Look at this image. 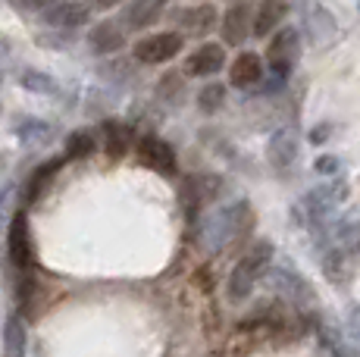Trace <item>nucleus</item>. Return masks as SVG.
<instances>
[{"instance_id": "f257e3e1", "label": "nucleus", "mask_w": 360, "mask_h": 357, "mask_svg": "<svg viewBox=\"0 0 360 357\" xmlns=\"http://www.w3.org/2000/svg\"><path fill=\"white\" fill-rule=\"evenodd\" d=\"M248 226H251V207H248V201H235L229 207H219V210H213L210 216L200 219L198 238L207 251H223Z\"/></svg>"}, {"instance_id": "f03ea898", "label": "nucleus", "mask_w": 360, "mask_h": 357, "mask_svg": "<svg viewBox=\"0 0 360 357\" xmlns=\"http://www.w3.org/2000/svg\"><path fill=\"white\" fill-rule=\"evenodd\" d=\"M297 60H301V32L292 29V25L276 29L273 35H269V44H266V70L273 72L276 88L292 75Z\"/></svg>"}, {"instance_id": "7ed1b4c3", "label": "nucleus", "mask_w": 360, "mask_h": 357, "mask_svg": "<svg viewBox=\"0 0 360 357\" xmlns=\"http://www.w3.org/2000/svg\"><path fill=\"white\" fill-rule=\"evenodd\" d=\"M269 260H273V245L257 242L245 251V257L235 264L232 276H229V298L232 301H245L251 294V288L257 285V279L266 273Z\"/></svg>"}, {"instance_id": "20e7f679", "label": "nucleus", "mask_w": 360, "mask_h": 357, "mask_svg": "<svg viewBox=\"0 0 360 357\" xmlns=\"http://www.w3.org/2000/svg\"><path fill=\"white\" fill-rule=\"evenodd\" d=\"M185 51V38L179 32H154V35H144L131 44V60L144 66H160L176 60Z\"/></svg>"}, {"instance_id": "39448f33", "label": "nucleus", "mask_w": 360, "mask_h": 357, "mask_svg": "<svg viewBox=\"0 0 360 357\" xmlns=\"http://www.w3.org/2000/svg\"><path fill=\"white\" fill-rule=\"evenodd\" d=\"M304 35H307V41L316 51H326V47L338 41L335 16L323 4H316V0H307V6H304Z\"/></svg>"}, {"instance_id": "423d86ee", "label": "nucleus", "mask_w": 360, "mask_h": 357, "mask_svg": "<svg viewBox=\"0 0 360 357\" xmlns=\"http://www.w3.org/2000/svg\"><path fill=\"white\" fill-rule=\"evenodd\" d=\"M172 22H176L179 35H191V38H204L210 35L219 25V10L213 4H198V6H179L172 13Z\"/></svg>"}, {"instance_id": "0eeeda50", "label": "nucleus", "mask_w": 360, "mask_h": 357, "mask_svg": "<svg viewBox=\"0 0 360 357\" xmlns=\"http://www.w3.org/2000/svg\"><path fill=\"white\" fill-rule=\"evenodd\" d=\"M135 154H138V163L148 169H154V173L160 176H176V150H172V144H166L163 138H157V135H141V138L135 141Z\"/></svg>"}, {"instance_id": "6e6552de", "label": "nucleus", "mask_w": 360, "mask_h": 357, "mask_svg": "<svg viewBox=\"0 0 360 357\" xmlns=\"http://www.w3.org/2000/svg\"><path fill=\"white\" fill-rule=\"evenodd\" d=\"M251 25H254V6L248 0H235L223 13V19H219L223 47H241V41L251 38Z\"/></svg>"}, {"instance_id": "1a4fd4ad", "label": "nucleus", "mask_w": 360, "mask_h": 357, "mask_svg": "<svg viewBox=\"0 0 360 357\" xmlns=\"http://www.w3.org/2000/svg\"><path fill=\"white\" fill-rule=\"evenodd\" d=\"M91 13H94L91 4H85V0H57L51 10H44V22L51 29L72 32L91 22Z\"/></svg>"}, {"instance_id": "9d476101", "label": "nucleus", "mask_w": 360, "mask_h": 357, "mask_svg": "<svg viewBox=\"0 0 360 357\" xmlns=\"http://www.w3.org/2000/svg\"><path fill=\"white\" fill-rule=\"evenodd\" d=\"M6 254H10L13 266L22 273L32 270V235H29V216L19 210L13 214V223L6 229Z\"/></svg>"}, {"instance_id": "9b49d317", "label": "nucleus", "mask_w": 360, "mask_h": 357, "mask_svg": "<svg viewBox=\"0 0 360 357\" xmlns=\"http://www.w3.org/2000/svg\"><path fill=\"white\" fill-rule=\"evenodd\" d=\"M226 66V47L217 41H207L198 51H191V57L185 60V72L191 79H213Z\"/></svg>"}, {"instance_id": "f8f14e48", "label": "nucleus", "mask_w": 360, "mask_h": 357, "mask_svg": "<svg viewBox=\"0 0 360 357\" xmlns=\"http://www.w3.org/2000/svg\"><path fill=\"white\" fill-rule=\"evenodd\" d=\"M348 197V185L345 182H329V185H320V188H314L307 197H304L301 207L307 210V216L314 219V223H320V219H326L332 214V207H338V204Z\"/></svg>"}, {"instance_id": "ddd939ff", "label": "nucleus", "mask_w": 360, "mask_h": 357, "mask_svg": "<svg viewBox=\"0 0 360 357\" xmlns=\"http://www.w3.org/2000/svg\"><path fill=\"white\" fill-rule=\"evenodd\" d=\"M163 13H166V0H129L120 25L126 32H144L160 22Z\"/></svg>"}, {"instance_id": "4468645a", "label": "nucleus", "mask_w": 360, "mask_h": 357, "mask_svg": "<svg viewBox=\"0 0 360 357\" xmlns=\"http://www.w3.org/2000/svg\"><path fill=\"white\" fill-rule=\"evenodd\" d=\"M88 47H91V53H98V57H110V53L126 47V29H122L116 19H101V22H94L91 32H88Z\"/></svg>"}, {"instance_id": "2eb2a0df", "label": "nucleus", "mask_w": 360, "mask_h": 357, "mask_svg": "<svg viewBox=\"0 0 360 357\" xmlns=\"http://www.w3.org/2000/svg\"><path fill=\"white\" fill-rule=\"evenodd\" d=\"M266 160H269V167L279 169V173L288 169V167H295L297 138H295L292 129H279V132H273V138H269V144H266Z\"/></svg>"}, {"instance_id": "dca6fc26", "label": "nucleus", "mask_w": 360, "mask_h": 357, "mask_svg": "<svg viewBox=\"0 0 360 357\" xmlns=\"http://www.w3.org/2000/svg\"><path fill=\"white\" fill-rule=\"evenodd\" d=\"M288 13V0H260L254 10V25H251V38H266L279 29V22Z\"/></svg>"}, {"instance_id": "f3484780", "label": "nucleus", "mask_w": 360, "mask_h": 357, "mask_svg": "<svg viewBox=\"0 0 360 357\" xmlns=\"http://www.w3.org/2000/svg\"><path fill=\"white\" fill-rule=\"evenodd\" d=\"M263 79V57L254 51H241L229 66V85L235 88H254Z\"/></svg>"}, {"instance_id": "a211bd4d", "label": "nucleus", "mask_w": 360, "mask_h": 357, "mask_svg": "<svg viewBox=\"0 0 360 357\" xmlns=\"http://www.w3.org/2000/svg\"><path fill=\"white\" fill-rule=\"evenodd\" d=\"M103 132V150H107L110 160H120V157L129 154V148L135 144V135H131V129L126 126V122L120 119H107L101 126Z\"/></svg>"}, {"instance_id": "6ab92c4d", "label": "nucleus", "mask_w": 360, "mask_h": 357, "mask_svg": "<svg viewBox=\"0 0 360 357\" xmlns=\"http://www.w3.org/2000/svg\"><path fill=\"white\" fill-rule=\"evenodd\" d=\"M63 163H66L63 157H53V160L41 163V167L29 176V182H25V197H29V201H38V197L47 191V185H51L60 169H63Z\"/></svg>"}, {"instance_id": "aec40b11", "label": "nucleus", "mask_w": 360, "mask_h": 357, "mask_svg": "<svg viewBox=\"0 0 360 357\" xmlns=\"http://www.w3.org/2000/svg\"><path fill=\"white\" fill-rule=\"evenodd\" d=\"M94 148H98V138H94L91 129H75V132L66 135L63 160H85V157L94 154Z\"/></svg>"}, {"instance_id": "412c9836", "label": "nucleus", "mask_w": 360, "mask_h": 357, "mask_svg": "<svg viewBox=\"0 0 360 357\" xmlns=\"http://www.w3.org/2000/svg\"><path fill=\"white\" fill-rule=\"evenodd\" d=\"M157 98H160L166 107H179L185 100V75L182 72L160 75V82H157Z\"/></svg>"}, {"instance_id": "4be33fe9", "label": "nucleus", "mask_w": 360, "mask_h": 357, "mask_svg": "<svg viewBox=\"0 0 360 357\" xmlns=\"http://www.w3.org/2000/svg\"><path fill=\"white\" fill-rule=\"evenodd\" d=\"M19 82H22V88L25 91H32V94H47V98H53V94L60 91L57 79L47 75V72H41V70H22Z\"/></svg>"}, {"instance_id": "5701e85b", "label": "nucleus", "mask_w": 360, "mask_h": 357, "mask_svg": "<svg viewBox=\"0 0 360 357\" xmlns=\"http://www.w3.org/2000/svg\"><path fill=\"white\" fill-rule=\"evenodd\" d=\"M226 94H229V88H226L223 82H207L198 91V110L200 113H217V110H223V104H226Z\"/></svg>"}, {"instance_id": "b1692460", "label": "nucleus", "mask_w": 360, "mask_h": 357, "mask_svg": "<svg viewBox=\"0 0 360 357\" xmlns=\"http://www.w3.org/2000/svg\"><path fill=\"white\" fill-rule=\"evenodd\" d=\"M16 135H19V141L22 144H44V141H51L53 129L47 126V122H41V119H19Z\"/></svg>"}, {"instance_id": "393cba45", "label": "nucleus", "mask_w": 360, "mask_h": 357, "mask_svg": "<svg viewBox=\"0 0 360 357\" xmlns=\"http://www.w3.org/2000/svg\"><path fill=\"white\" fill-rule=\"evenodd\" d=\"M6 357H25V326L19 317H10L6 320Z\"/></svg>"}, {"instance_id": "a878e982", "label": "nucleus", "mask_w": 360, "mask_h": 357, "mask_svg": "<svg viewBox=\"0 0 360 357\" xmlns=\"http://www.w3.org/2000/svg\"><path fill=\"white\" fill-rule=\"evenodd\" d=\"M10 4L22 13H44V10H51L57 0H10Z\"/></svg>"}, {"instance_id": "bb28decb", "label": "nucleus", "mask_w": 360, "mask_h": 357, "mask_svg": "<svg viewBox=\"0 0 360 357\" xmlns=\"http://www.w3.org/2000/svg\"><path fill=\"white\" fill-rule=\"evenodd\" d=\"M314 169H316V173H323V176H332V173H338V169H342V160H338V157H332V154H323V157H316V160H314Z\"/></svg>"}, {"instance_id": "cd10ccee", "label": "nucleus", "mask_w": 360, "mask_h": 357, "mask_svg": "<svg viewBox=\"0 0 360 357\" xmlns=\"http://www.w3.org/2000/svg\"><path fill=\"white\" fill-rule=\"evenodd\" d=\"M10 197H13V188L0 191V232H4V226H6V207H10Z\"/></svg>"}, {"instance_id": "c85d7f7f", "label": "nucleus", "mask_w": 360, "mask_h": 357, "mask_svg": "<svg viewBox=\"0 0 360 357\" xmlns=\"http://www.w3.org/2000/svg\"><path fill=\"white\" fill-rule=\"evenodd\" d=\"M120 4H126V0H91V10H113Z\"/></svg>"}, {"instance_id": "c756f323", "label": "nucleus", "mask_w": 360, "mask_h": 357, "mask_svg": "<svg viewBox=\"0 0 360 357\" xmlns=\"http://www.w3.org/2000/svg\"><path fill=\"white\" fill-rule=\"evenodd\" d=\"M348 329H351V335H354V339L360 342V307L354 313H351V323H348Z\"/></svg>"}, {"instance_id": "7c9ffc66", "label": "nucleus", "mask_w": 360, "mask_h": 357, "mask_svg": "<svg viewBox=\"0 0 360 357\" xmlns=\"http://www.w3.org/2000/svg\"><path fill=\"white\" fill-rule=\"evenodd\" d=\"M326 132H329V126H320V129H314V132H310V141H314V144H316V141H326V138H329Z\"/></svg>"}, {"instance_id": "2f4dec72", "label": "nucleus", "mask_w": 360, "mask_h": 357, "mask_svg": "<svg viewBox=\"0 0 360 357\" xmlns=\"http://www.w3.org/2000/svg\"><path fill=\"white\" fill-rule=\"evenodd\" d=\"M0 85H4V72H0Z\"/></svg>"}, {"instance_id": "473e14b6", "label": "nucleus", "mask_w": 360, "mask_h": 357, "mask_svg": "<svg viewBox=\"0 0 360 357\" xmlns=\"http://www.w3.org/2000/svg\"><path fill=\"white\" fill-rule=\"evenodd\" d=\"M357 6H360V0H357Z\"/></svg>"}]
</instances>
